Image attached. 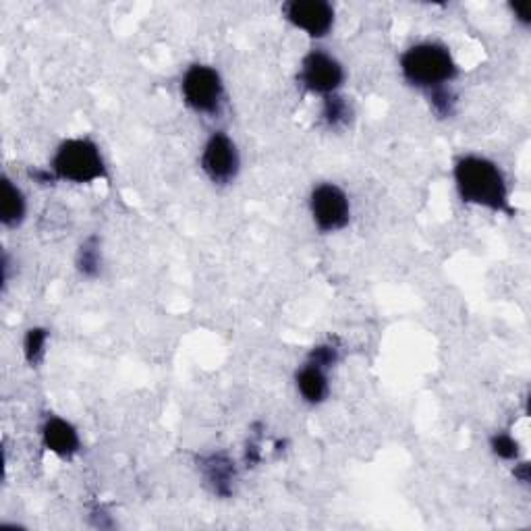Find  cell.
<instances>
[{
	"label": "cell",
	"mask_w": 531,
	"mask_h": 531,
	"mask_svg": "<svg viewBox=\"0 0 531 531\" xmlns=\"http://www.w3.org/2000/svg\"><path fill=\"white\" fill-rule=\"evenodd\" d=\"M428 100H430L432 110L440 119H449L455 115L457 96L453 94L451 88H440V90L428 92Z\"/></svg>",
	"instance_id": "2e32d148"
},
{
	"label": "cell",
	"mask_w": 531,
	"mask_h": 531,
	"mask_svg": "<svg viewBox=\"0 0 531 531\" xmlns=\"http://www.w3.org/2000/svg\"><path fill=\"white\" fill-rule=\"evenodd\" d=\"M401 75L411 88L434 92L449 88L459 77V65L453 52L440 42H419L401 54Z\"/></svg>",
	"instance_id": "7a4b0ae2"
},
{
	"label": "cell",
	"mask_w": 531,
	"mask_h": 531,
	"mask_svg": "<svg viewBox=\"0 0 531 531\" xmlns=\"http://www.w3.org/2000/svg\"><path fill=\"white\" fill-rule=\"evenodd\" d=\"M455 187L463 204L513 214L505 173L490 158L467 154L455 162Z\"/></svg>",
	"instance_id": "6da1fadb"
},
{
	"label": "cell",
	"mask_w": 531,
	"mask_h": 531,
	"mask_svg": "<svg viewBox=\"0 0 531 531\" xmlns=\"http://www.w3.org/2000/svg\"><path fill=\"white\" fill-rule=\"evenodd\" d=\"M490 449L502 461H517L519 459V442L507 432L494 434L490 438Z\"/></svg>",
	"instance_id": "e0dca14e"
},
{
	"label": "cell",
	"mask_w": 531,
	"mask_h": 531,
	"mask_svg": "<svg viewBox=\"0 0 531 531\" xmlns=\"http://www.w3.org/2000/svg\"><path fill=\"white\" fill-rule=\"evenodd\" d=\"M200 166L204 175L214 185L233 183L241 171V156L237 144L225 131H214L204 144Z\"/></svg>",
	"instance_id": "52a82bcc"
},
{
	"label": "cell",
	"mask_w": 531,
	"mask_h": 531,
	"mask_svg": "<svg viewBox=\"0 0 531 531\" xmlns=\"http://www.w3.org/2000/svg\"><path fill=\"white\" fill-rule=\"evenodd\" d=\"M295 384L299 395L305 403L310 405H322L328 399L330 382H328V370L320 368L318 363L305 359L303 366L295 374Z\"/></svg>",
	"instance_id": "8fae6325"
},
{
	"label": "cell",
	"mask_w": 531,
	"mask_h": 531,
	"mask_svg": "<svg viewBox=\"0 0 531 531\" xmlns=\"http://www.w3.org/2000/svg\"><path fill=\"white\" fill-rule=\"evenodd\" d=\"M310 214L320 233H339L351 222L349 195L334 183H320L310 193Z\"/></svg>",
	"instance_id": "5b68a950"
},
{
	"label": "cell",
	"mask_w": 531,
	"mask_h": 531,
	"mask_svg": "<svg viewBox=\"0 0 531 531\" xmlns=\"http://www.w3.org/2000/svg\"><path fill=\"white\" fill-rule=\"evenodd\" d=\"M48 339H50V332L46 328H40V326H34L25 332L23 355H25V361L30 363L32 368L40 366V363L44 361Z\"/></svg>",
	"instance_id": "9a60e30c"
},
{
	"label": "cell",
	"mask_w": 531,
	"mask_h": 531,
	"mask_svg": "<svg viewBox=\"0 0 531 531\" xmlns=\"http://www.w3.org/2000/svg\"><path fill=\"white\" fill-rule=\"evenodd\" d=\"M285 19L310 38H326L334 27V7L326 0H289L283 5Z\"/></svg>",
	"instance_id": "ba28073f"
},
{
	"label": "cell",
	"mask_w": 531,
	"mask_h": 531,
	"mask_svg": "<svg viewBox=\"0 0 531 531\" xmlns=\"http://www.w3.org/2000/svg\"><path fill=\"white\" fill-rule=\"evenodd\" d=\"M181 96L193 113L216 115L225 102V83H222L218 69L195 63L181 79Z\"/></svg>",
	"instance_id": "277c9868"
},
{
	"label": "cell",
	"mask_w": 531,
	"mask_h": 531,
	"mask_svg": "<svg viewBox=\"0 0 531 531\" xmlns=\"http://www.w3.org/2000/svg\"><path fill=\"white\" fill-rule=\"evenodd\" d=\"M27 214L25 193L9 177H3V200H0V220L3 227L17 229L23 225Z\"/></svg>",
	"instance_id": "7c38bea8"
},
{
	"label": "cell",
	"mask_w": 531,
	"mask_h": 531,
	"mask_svg": "<svg viewBox=\"0 0 531 531\" xmlns=\"http://www.w3.org/2000/svg\"><path fill=\"white\" fill-rule=\"evenodd\" d=\"M50 171L57 181L90 185L108 177L104 156L90 137H71L52 156Z\"/></svg>",
	"instance_id": "3957f363"
},
{
	"label": "cell",
	"mask_w": 531,
	"mask_h": 531,
	"mask_svg": "<svg viewBox=\"0 0 531 531\" xmlns=\"http://www.w3.org/2000/svg\"><path fill=\"white\" fill-rule=\"evenodd\" d=\"M44 449L61 459H73L81 449L77 428L59 415H48L40 428Z\"/></svg>",
	"instance_id": "9c48e42d"
},
{
	"label": "cell",
	"mask_w": 531,
	"mask_h": 531,
	"mask_svg": "<svg viewBox=\"0 0 531 531\" xmlns=\"http://www.w3.org/2000/svg\"><path fill=\"white\" fill-rule=\"evenodd\" d=\"M307 359L318 363V366L324 370H330V368L337 366V361L341 359V349H339V345H334V343H324V345L314 347Z\"/></svg>",
	"instance_id": "ac0fdd59"
},
{
	"label": "cell",
	"mask_w": 531,
	"mask_h": 531,
	"mask_svg": "<svg viewBox=\"0 0 531 531\" xmlns=\"http://www.w3.org/2000/svg\"><path fill=\"white\" fill-rule=\"evenodd\" d=\"M301 88L318 96H332L339 94L345 83V67L334 59L332 54L324 50H312L307 52L297 75Z\"/></svg>",
	"instance_id": "8992f818"
},
{
	"label": "cell",
	"mask_w": 531,
	"mask_h": 531,
	"mask_svg": "<svg viewBox=\"0 0 531 531\" xmlns=\"http://www.w3.org/2000/svg\"><path fill=\"white\" fill-rule=\"evenodd\" d=\"M77 270L86 278H96L102 270V251L100 239L96 235L88 237L77 251Z\"/></svg>",
	"instance_id": "5bb4252c"
},
{
	"label": "cell",
	"mask_w": 531,
	"mask_h": 531,
	"mask_svg": "<svg viewBox=\"0 0 531 531\" xmlns=\"http://www.w3.org/2000/svg\"><path fill=\"white\" fill-rule=\"evenodd\" d=\"M513 9V13H515V17H517V21L521 23V25H529L531 23V17H529V5H513L511 7Z\"/></svg>",
	"instance_id": "d6986e66"
},
{
	"label": "cell",
	"mask_w": 531,
	"mask_h": 531,
	"mask_svg": "<svg viewBox=\"0 0 531 531\" xmlns=\"http://www.w3.org/2000/svg\"><path fill=\"white\" fill-rule=\"evenodd\" d=\"M351 119H353V106L345 96L332 94L324 98L322 121L330 131L345 129L351 123Z\"/></svg>",
	"instance_id": "4fadbf2b"
},
{
	"label": "cell",
	"mask_w": 531,
	"mask_h": 531,
	"mask_svg": "<svg viewBox=\"0 0 531 531\" xmlns=\"http://www.w3.org/2000/svg\"><path fill=\"white\" fill-rule=\"evenodd\" d=\"M200 471L204 484L212 490V494L220 498H229L235 492V480H237V469L235 463L227 455H208L200 459Z\"/></svg>",
	"instance_id": "30bf717a"
}]
</instances>
